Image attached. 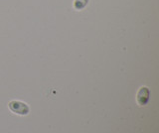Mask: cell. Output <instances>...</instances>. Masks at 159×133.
I'll return each instance as SVG.
<instances>
[{"instance_id":"1","label":"cell","mask_w":159,"mask_h":133,"mask_svg":"<svg viewBox=\"0 0 159 133\" xmlns=\"http://www.w3.org/2000/svg\"><path fill=\"white\" fill-rule=\"evenodd\" d=\"M8 107L12 112L19 115H27L30 111V108L26 103L20 100H11L8 103Z\"/></svg>"},{"instance_id":"2","label":"cell","mask_w":159,"mask_h":133,"mask_svg":"<svg viewBox=\"0 0 159 133\" xmlns=\"http://www.w3.org/2000/svg\"><path fill=\"white\" fill-rule=\"evenodd\" d=\"M149 96H150V91H149L148 87L142 86L139 88L137 92V102L139 105H145L149 100Z\"/></svg>"},{"instance_id":"3","label":"cell","mask_w":159,"mask_h":133,"mask_svg":"<svg viewBox=\"0 0 159 133\" xmlns=\"http://www.w3.org/2000/svg\"><path fill=\"white\" fill-rule=\"evenodd\" d=\"M89 0H75L74 1V7L77 10H83L89 4Z\"/></svg>"}]
</instances>
